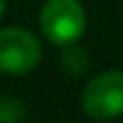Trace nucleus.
<instances>
[{
    "label": "nucleus",
    "instance_id": "1",
    "mask_svg": "<svg viewBox=\"0 0 123 123\" xmlns=\"http://www.w3.org/2000/svg\"><path fill=\"white\" fill-rule=\"evenodd\" d=\"M43 37L55 46H73L82 37L87 14L80 0H46L39 14Z\"/></svg>",
    "mask_w": 123,
    "mask_h": 123
},
{
    "label": "nucleus",
    "instance_id": "2",
    "mask_svg": "<svg viewBox=\"0 0 123 123\" xmlns=\"http://www.w3.org/2000/svg\"><path fill=\"white\" fill-rule=\"evenodd\" d=\"M82 110L96 121H110L123 114V73L105 71L87 82L82 91Z\"/></svg>",
    "mask_w": 123,
    "mask_h": 123
},
{
    "label": "nucleus",
    "instance_id": "3",
    "mask_svg": "<svg viewBox=\"0 0 123 123\" xmlns=\"http://www.w3.org/2000/svg\"><path fill=\"white\" fill-rule=\"evenodd\" d=\"M41 59V41L23 27L0 30V73L25 75Z\"/></svg>",
    "mask_w": 123,
    "mask_h": 123
},
{
    "label": "nucleus",
    "instance_id": "4",
    "mask_svg": "<svg viewBox=\"0 0 123 123\" xmlns=\"http://www.w3.org/2000/svg\"><path fill=\"white\" fill-rule=\"evenodd\" d=\"M27 116V105L16 96L0 93V123H21Z\"/></svg>",
    "mask_w": 123,
    "mask_h": 123
},
{
    "label": "nucleus",
    "instance_id": "5",
    "mask_svg": "<svg viewBox=\"0 0 123 123\" xmlns=\"http://www.w3.org/2000/svg\"><path fill=\"white\" fill-rule=\"evenodd\" d=\"M62 64L68 71L71 75H80L84 68H87V55L80 48H73V46H66V53L62 55Z\"/></svg>",
    "mask_w": 123,
    "mask_h": 123
},
{
    "label": "nucleus",
    "instance_id": "6",
    "mask_svg": "<svg viewBox=\"0 0 123 123\" xmlns=\"http://www.w3.org/2000/svg\"><path fill=\"white\" fill-rule=\"evenodd\" d=\"M2 12H5V0H0V18H2Z\"/></svg>",
    "mask_w": 123,
    "mask_h": 123
}]
</instances>
